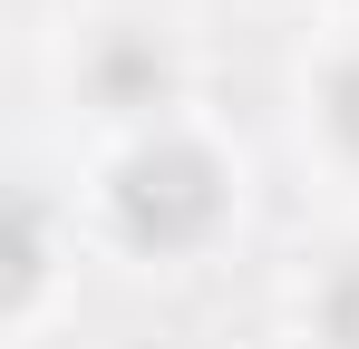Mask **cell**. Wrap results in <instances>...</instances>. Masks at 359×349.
Wrapping results in <instances>:
<instances>
[{"instance_id": "obj_1", "label": "cell", "mask_w": 359, "mask_h": 349, "mask_svg": "<svg viewBox=\"0 0 359 349\" xmlns=\"http://www.w3.org/2000/svg\"><path fill=\"white\" fill-rule=\"evenodd\" d=\"M214 214H224V174H214L204 146H146V156L117 174V224L136 233V242H156V252L214 233Z\"/></svg>"}, {"instance_id": "obj_2", "label": "cell", "mask_w": 359, "mask_h": 349, "mask_svg": "<svg viewBox=\"0 0 359 349\" xmlns=\"http://www.w3.org/2000/svg\"><path fill=\"white\" fill-rule=\"evenodd\" d=\"M320 330H330V349H359V262L330 282V310H320Z\"/></svg>"}, {"instance_id": "obj_3", "label": "cell", "mask_w": 359, "mask_h": 349, "mask_svg": "<svg viewBox=\"0 0 359 349\" xmlns=\"http://www.w3.org/2000/svg\"><path fill=\"white\" fill-rule=\"evenodd\" d=\"M97 78H107L117 97H136V88H165V58H156V49H117L107 68H97Z\"/></svg>"}, {"instance_id": "obj_4", "label": "cell", "mask_w": 359, "mask_h": 349, "mask_svg": "<svg viewBox=\"0 0 359 349\" xmlns=\"http://www.w3.org/2000/svg\"><path fill=\"white\" fill-rule=\"evenodd\" d=\"M330 126L350 136V156H359V58L340 68V88H330Z\"/></svg>"}]
</instances>
